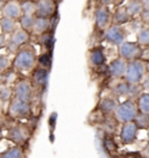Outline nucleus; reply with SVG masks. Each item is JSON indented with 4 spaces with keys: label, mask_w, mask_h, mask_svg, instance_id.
Listing matches in <instances>:
<instances>
[{
    "label": "nucleus",
    "mask_w": 149,
    "mask_h": 158,
    "mask_svg": "<svg viewBox=\"0 0 149 158\" xmlns=\"http://www.w3.org/2000/svg\"><path fill=\"white\" fill-rule=\"evenodd\" d=\"M144 73H146V64L139 59H134L127 63V69L124 77L129 84L139 85L143 80Z\"/></svg>",
    "instance_id": "1"
},
{
    "label": "nucleus",
    "mask_w": 149,
    "mask_h": 158,
    "mask_svg": "<svg viewBox=\"0 0 149 158\" xmlns=\"http://www.w3.org/2000/svg\"><path fill=\"white\" fill-rule=\"evenodd\" d=\"M139 113L138 106L132 101V100H126L117 106L114 110L115 118L119 120L120 122L126 123V122H133V120Z\"/></svg>",
    "instance_id": "2"
},
{
    "label": "nucleus",
    "mask_w": 149,
    "mask_h": 158,
    "mask_svg": "<svg viewBox=\"0 0 149 158\" xmlns=\"http://www.w3.org/2000/svg\"><path fill=\"white\" fill-rule=\"evenodd\" d=\"M35 64V54L33 50L22 49L16 55L14 60V65L16 69L21 71H28Z\"/></svg>",
    "instance_id": "3"
},
{
    "label": "nucleus",
    "mask_w": 149,
    "mask_h": 158,
    "mask_svg": "<svg viewBox=\"0 0 149 158\" xmlns=\"http://www.w3.org/2000/svg\"><path fill=\"white\" fill-rule=\"evenodd\" d=\"M119 55L120 58L125 59L126 62H130V60L136 59L141 55V48L135 42L125 41L124 43L119 45Z\"/></svg>",
    "instance_id": "4"
},
{
    "label": "nucleus",
    "mask_w": 149,
    "mask_h": 158,
    "mask_svg": "<svg viewBox=\"0 0 149 158\" xmlns=\"http://www.w3.org/2000/svg\"><path fill=\"white\" fill-rule=\"evenodd\" d=\"M125 39H126V31L121 26H112L105 33V40L113 45L119 47L121 43L125 42Z\"/></svg>",
    "instance_id": "5"
},
{
    "label": "nucleus",
    "mask_w": 149,
    "mask_h": 158,
    "mask_svg": "<svg viewBox=\"0 0 149 158\" xmlns=\"http://www.w3.org/2000/svg\"><path fill=\"white\" fill-rule=\"evenodd\" d=\"M139 129L136 128L134 122H126L120 130V139L124 144H133L138 137Z\"/></svg>",
    "instance_id": "6"
},
{
    "label": "nucleus",
    "mask_w": 149,
    "mask_h": 158,
    "mask_svg": "<svg viewBox=\"0 0 149 158\" xmlns=\"http://www.w3.org/2000/svg\"><path fill=\"white\" fill-rule=\"evenodd\" d=\"M8 112L13 118H26L30 112V106L28 102L15 98L11 102Z\"/></svg>",
    "instance_id": "7"
},
{
    "label": "nucleus",
    "mask_w": 149,
    "mask_h": 158,
    "mask_svg": "<svg viewBox=\"0 0 149 158\" xmlns=\"http://www.w3.org/2000/svg\"><path fill=\"white\" fill-rule=\"evenodd\" d=\"M126 69H127V62L122 58L113 59L109 65V74H111L113 78L124 77L125 72H126Z\"/></svg>",
    "instance_id": "8"
},
{
    "label": "nucleus",
    "mask_w": 149,
    "mask_h": 158,
    "mask_svg": "<svg viewBox=\"0 0 149 158\" xmlns=\"http://www.w3.org/2000/svg\"><path fill=\"white\" fill-rule=\"evenodd\" d=\"M15 98L28 102L32 99V86L28 81H21L15 87Z\"/></svg>",
    "instance_id": "9"
},
{
    "label": "nucleus",
    "mask_w": 149,
    "mask_h": 158,
    "mask_svg": "<svg viewBox=\"0 0 149 158\" xmlns=\"http://www.w3.org/2000/svg\"><path fill=\"white\" fill-rule=\"evenodd\" d=\"M55 5H54V0H40L36 5V12L39 16L42 18H47L54 13Z\"/></svg>",
    "instance_id": "10"
},
{
    "label": "nucleus",
    "mask_w": 149,
    "mask_h": 158,
    "mask_svg": "<svg viewBox=\"0 0 149 158\" xmlns=\"http://www.w3.org/2000/svg\"><path fill=\"white\" fill-rule=\"evenodd\" d=\"M109 20H111V15H109V10H106L105 7H101L96 10L95 22L98 28H101V29L106 28L109 23Z\"/></svg>",
    "instance_id": "11"
},
{
    "label": "nucleus",
    "mask_w": 149,
    "mask_h": 158,
    "mask_svg": "<svg viewBox=\"0 0 149 158\" xmlns=\"http://www.w3.org/2000/svg\"><path fill=\"white\" fill-rule=\"evenodd\" d=\"M2 13L5 15V18H8V19H18L20 18L21 15V8L20 5L15 1H11L8 4H6L2 8Z\"/></svg>",
    "instance_id": "12"
},
{
    "label": "nucleus",
    "mask_w": 149,
    "mask_h": 158,
    "mask_svg": "<svg viewBox=\"0 0 149 158\" xmlns=\"http://www.w3.org/2000/svg\"><path fill=\"white\" fill-rule=\"evenodd\" d=\"M134 86L135 85L129 84L127 81H122L114 87V93L118 94L119 97H129L134 92Z\"/></svg>",
    "instance_id": "13"
},
{
    "label": "nucleus",
    "mask_w": 149,
    "mask_h": 158,
    "mask_svg": "<svg viewBox=\"0 0 149 158\" xmlns=\"http://www.w3.org/2000/svg\"><path fill=\"white\" fill-rule=\"evenodd\" d=\"M8 138L13 143H22L26 138L23 129L21 128V127H13V128H11L10 131H8Z\"/></svg>",
    "instance_id": "14"
},
{
    "label": "nucleus",
    "mask_w": 149,
    "mask_h": 158,
    "mask_svg": "<svg viewBox=\"0 0 149 158\" xmlns=\"http://www.w3.org/2000/svg\"><path fill=\"white\" fill-rule=\"evenodd\" d=\"M29 39V35L27 33V30L20 29V30H15L13 36L11 37V43H13L14 45L19 47L21 44H25L26 42Z\"/></svg>",
    "instance_id": "15"
},
{
    "label": "nucleus",
    "mask_w": 149,
    "mask_h": 158,
    "mask_svg": "<svg viewBox=\"0 0 149 158\" xmlns=\"http://www.w3.org/2000/svg\"><path fill=\"white\" fill-rule=\"evenodd\" d=\"M133 122H134V124L136 126L138 129H146V130H148L149 129V114L139 112L138 115L135 116V118L133 120Z\"/></svg>",
    "instance_id": "16"
},
{
    "label": "nucleus",
    "mask_w": 149,
    "mask_h": 158,
    "mask_svg": "<svg viewBox=\"0 0 149 158\" xmlns=\"http://www.w3.org/2000/svg\"><path fill=\"white\" fill-rule=\"evenodd\" d=\"M48 28H49V21L45 19V18L37 16V18L35 19L34 26H33V29H34L35 33H37V34H43Z\"/></svg>",
    "instance_id": "17"
},
{
    "label": "nucleus",
    "mask_w": 149,
    "mask_h": 158,
    "mask_svg": "<svg viewBox=\"0 0 149 158\" xmlns=\"http://www.w3.org/2000/svg\"><path fill=\"white\" fill-rule=\"evenodd\" d=\"M90 62L95 66H100L104 64L105 55L101 49H93L90 54Z\"/></svg>",
    "instance_id": "18"
},
{
    "label": "nucleus",
    "mask_w": 149,
    "mask_h": 158,
    "mask_svg": "<svg viewBox=\"0 0 149 158\" xmlns=\"http://www.w3.org/2000/svg\"><path fill=\"white\" fill-rule=\"evenodd\" d=\"M129 14L127 13V10H126V7H120L117 10L114 14V20H115V25L118 26H121L126 23V22H128L129 20Z\"/></svg>",
    "instance_id": "19"
},
{
    "label": "nucleus",
    "mask_w": 149,
    "mask_h": 158,
    "mask_svg": "<svg viewBox=\"0 0 149 158\" xmlns=\"http://www.w3.org/2000/svg\"><path fill=\"white\" fill-rule=\"evenodd\" d=\"M16 28V23H15V20L8 19V18H4L1 20V30L5 35L12 34L15 31Z\"/></svg>",
    "instance_id": "20"
},
{
    "label": "nucleus",
    "mask_w": 149,
    "mask_h": 158,
    "mask_svg": "<svg viewBox=\"0 0 149 158\" xmlns=\"http://www.w3.org/2000/svg\"><path fill=\"white\" fill-rule=\"evenodd\" d=\"M142 5L140 0H133L130 1L128 5L126 6V10L129 14V16H135V15H140V13L142 12Z\"/></svg>",
    "instance_id": "21"
},
{
    "label": "nucleus",
    "mask_w": 149,
    "mask_h": 158,
    "mask_svg": "<svg viewBox=\"0 0 149 158\" xmlns=\"http://www.w3.org/2000/svg\"><path fill=\"white\" fill-rule=\"evenodd\" d=\"M138 109L141 113L149 114V92L142 93L138 100Z\"/></svg>",
    "instance_id": "22"
},
{
    "label": "nucleus",
    "mask_w": 149,
    "mask_h": 158,
    "mask_svg": "<svg viewBox=\"0 0 149 158\" xmlns=\"http://www.w3.org/2000/svg\"><path fill=\"white\" fill-rule=\"evenodd\" d=\"M48 70H45V68H41V69H37L34 73V79L35 81L39 85H45L47 81H48Z\"/></svg>",
    "instance_id": "23"
},
{
    "label": "nucleus",
    "mask_w": 149,
    "mask_h": 158,
    "mask_svg": "<svg viewBox=\"0 0 149 158\" xmlns=\"http://www.w3.org/2000/svg\"><path fill=\"white\" fill-rule=\"evenodd\" d=\"M118 106V102L112 98H104L100 102V108L104 112H114Z\"/></svg>",
    "instance_id": "24"
},
{
    "label": "nucleus",
    "mask_w": 149,
    "mask_h": 158,
    "mask_svg": "<svg viewBox=\"0 0 149 158\" xmlns=\"http://www.w3.org/2000/svg\"><path fill=\"white\" fill-rule=\"evenodd\" d=\"M23 157V153L19 147H13L10 148L7 151H4L1 153L0 158H22Z\"/></svg>",
    "instance_id": "25"
},
{
    "label": "nucleus",
    "mask_w": 149,
    "mask_h": 158,
    "mask_svg": "<svg viewBox=\"0 0 149 158\" xmlns=\"http://www.w3.org/2000/svg\"><path fill=\"white\" fill-rule=\"evenodd\" d=\"M34 21H35V18L32 14H23L20 18V25L25 30L33 29Z\"/></svg>",
    "instance_id": "26"
},
{
    "label": "nucleus",
    "mask_w": 149,
    "mask_h": 158,
    "mask_svg": "<svg viewBox=\"0 0 149 158\" xmlns=\"http://www.w3.org/2000/svg\"><path fill=\"white\" fill-rule=\"evenodd\" d=\"M138 43L141 45H149V28H141L138 31Z\"/></svg>",
    "instance_id": "27"
},
{
    "label": "nucleus",
    "mask_w": 149,
    "mask_h": 158,
    "mask_svg": "<svg viewBox=\"0 0 149 158\" xmlns=\"http://www.w3.org/2000/svg\"><path fill=\"white\" fill-rule=\"evenodd\" d=\"M21 8V12L23 13V14H34L35 12H36V5H35L34 2H32V1H26L23 2L22 5L20 6Z\"/></svg>",
    "instance_id": "28"
},
{
    "label": "nucleus",
    "mask_w": 149,
    "mask_h": 158,
    "mask_svg": "<svg viewBox=\"0 0 149 158\" xmlns=\"http://www.w3.org/2000/svg\"><path fill=\"white\" fill-rule=\"evenodd\" d=\"M12 97V89L8 86H2L0 89V101H8Z\"/></svg>",
    "instance_id": "29"
},
{
    "label": "nucleus",
    "mask_w": 149,
    "mask_h": 158,
    "mask_svg": "<svg viewBox=\"0 0 149 158\" xmlns=\"http://www.w3.org/2000/svg\"><path fill=\"white\" fill-rule=\"evenodd\" d=\"M105 148H106V151H109V152H114V151H117V145H115V143L113 142V139H111L109 137L105 139Z\"/></svg>",
    "instance_id": "30"
},
{
    "label": "nucleus",
    "mask_w": 149,
    "mask_h": 158,
    "mask_svg": "<svg viewBox=\"0 0 149 158\" xmlns=\"http://www.w3.org/2000/svg\"><path fill=\"white\" fill-rule=\"evenodd\" d=\"M39 62H40V64L42 65V66H45V68H48V66H50V63H51V58H50L49 55H42L40 58H39Z\"/></svg>",
    "instance_id": "31"
},
{
    "label": "nucleus",
    "mask_w": 149,
    "mask_h": 158,
    "mask_svg": "<svg viewBox=\"0 0 149 158\" xmlns=\"http://www.w3.org/2000/svg\"><path fill=\"white\" fill-rule=\"evenodd\" d=\"M10 65V59L6 55H0V71L7 69V66Z\"/></svg>",
    "instance_id": "32"
},
{
    "label": "nucleus",
    "mask_w": 149,
    "mask_h": 158,
    "mask_svg": "<svg viewBox=\"0 0 149 158\" xmlns=\"http://www.w3.org/2000/svg\"><path fill=\"white\" fill-rule=\"evenodd\" d=\"M56 121H57V113L54 112V113L50 114L49 118H48V124H49V127L51 129L55 128V126H56Z\"/></svg>",
    "instance_id": "33"
},
{
    "label": "nucleus",
    "mask_w": 149,
    "mask_h": 158,
    "mask_svg": "<svg viewBox=\"0 0 149 158\" xmlns=\"http://www.w3.org/2000/svg\"><path fill=\"white\" fill-rule=\"evenodd\" d=\"M141 18H142V21L144 22H149V10H142V12L140 13Z\"/></svg>",
    "instance_id": "34"
},
{
    "label": "nucleus",
    "mask_w": 149,
    "mask_h": 158,
    "mask_svg": "<svg viewBox=\"0 0 149 158\" xmlns=\"http://www.w3.org/2000/svg\"><path fill=\"white\" fill-rule=\"evenodd\" d=\"M141 83H142V89H143L144 91L149 92V77L143 78V80H142Z\"/></svg>",
    "instance_id": "35"
},
{
    "label": "nucleus",
    "mask_w": 149,
    "mask_h": 158,
    "mask_svg": "<svg viewBox=\"0 0 149 158\" xmlns=\"http://www.w3.org/2000/svg\"><path fill=\"white\" fill-rule=\"evenodd\" d=\"M125 158H141V156L138 152H128L125 156Z\"/></svg>",
    "instance_id": "36"
},
{
    "label": "nucleus",
    "mask_w": 149,
    "mask_h": 158,
    "mask_svg": "<svg viewBox=\"0 0 149 158\" xmlns=\"http://www.w3.org/2000/svg\"><path fill=\"white\" fill-rule=\"evenodd\" d=\"M143 10H149V0H140Z\"/></svg>",
    "instance_id": "37"
},
{
    "label": "nucleus",
    "mask_w": 149,
    "mask_h": 158,
    "mask_svg": "<svg viewBox=\"0 0 149 158\" xmlns=\"http://www.w3.org/2000/svg\"><path fill=\"white\" fill-rule=\"evenodd\" d=\"M6 43V39H5V36L4 35H1L0 34V48H2L4 45H5Z\"/></svg>",
    "instance_id": "38"
},
{
    "label": "nucleus",
    "mask_w": 149,
    "mask_h": 158,
    "mask_svg": "<svg viewBox=\"0 0 149 158\" xmlns=\"http://www.w3.org/2000/svg\"><path fill=\"white\" fill-rule=\"evenodd\" d=\"M104 5H111V4H114V2H117L118 0H100Z\"/></svg>",
    "instance_id": "39"
},
{
    "label": "nucleus",
    "mask_w": 149,
    "mask_h": 158,
    "mask_svg": "<svg viewBox=\"0 0 149 158\" xmlns=\"http://www.w3.org/2000/svg\"><path fill=\"white\" fill-rule=\"evenodd\" d=\"M144 157L149 158V144L144 148Z\"/></svg>",
    "instance_id": "40"
},
{
    "label": "nucleus",
    "mask_w": 149,
    "mask_h": 158,
    "mask_svg": "<svg viewBox=\"0 0 149 158\" xmlns=\"http://www.w3.org/2000/svg\"><path fill=\"white\" fill-rule=\"evenodd\" d=\"M4 8V4H2V1L0 0V10H2Z\"/></svg>",
    "instance_id": "41"
},
{
    "label": "nucleus",
    "mask_w": 149,
    "mask_h": 158,
    "mask_svg": "<svg viewBox=\"0 0 149 158\" xmlns=\"http://www.w3.org/2000/svg\"><path fill=\"white\" fill-rule=\"evenodd\" d=\"M146 70H147V71L149 72V62L147 63V64H146Z\"/></svg>",
    "instance_id": "42"
},
{
    "label": "nucleus",
    "mask_w": 149,
    "mask_h": 158,
    "mask_svg": "<svg viewBox=\"0 0 149 158\" xmlns=\"http://www.w3.org/2000/svg\"><path fill=\"white\" fill-rule=\"evenodd\" d=\"M2 112V104H1V101H0V114Z\"/></svg>",
    "instance_id": "43"
},
{
    "label": "nucleus",
    "mask_w": 149,
    "mask_h": 158,
    "mask_svg": "<svg viewBox=\"0 0 149 158\" xmlns=\"http://www.w3.org/2000/svg\"><path fill=\"white\" fill-rule=\"evenodd\" d=\"M1 81H2V77H1V76H0V83H1Z\"/></svg>",
    "instance_id": "44"
},
{
    "label": "nucleus",
    "mask_w": 149,
    "mask_h": 158,
    "mask_svg": "<svg viewBox=\"0 0 149 158\" xmlns=\"http://www.w3.org/2000/svg\"><path fill=\"white\" fill-rule=\"evenodd\" d=\"M0 139H1V131H0Z\"/></svg>",
    "instance_id": "45"
},
{
    "label": "nucleus",
    "mask_w": 149,
    "mask_h": 158,
    "mask_svg": "<svg viewBox=\"0 0 149 158\" xmlns=\"http://www.w3.org/2000/svg\"><path fill=\"white\" fill-rule=\"evenodd\" d=\"M57 1H61V0H57Z\"/></svg>",
    "instance_id": "46"
}]
</instances>
